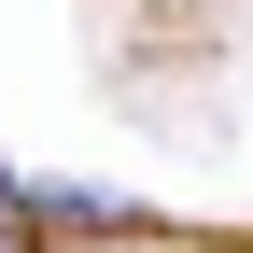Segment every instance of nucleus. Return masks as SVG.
Returning a JSON list of instances; mask_svg holds the SVG:
<instances>
[{
	"label": "nucleus",
	"instance_id": "nucleus-1",
	"mask_svg": "<svg viewBox=\"0 0 253 253\" xmlns=\"http://www.w3.org/2000/svg\"><path fill=\"white\" fill-rule=\"evenodd\" d=\"M0 253H42V225H28V197L0 183Z\"/></svg>",
	"mask_w": 253,
	"mask_h": 253
}]
</instances>
